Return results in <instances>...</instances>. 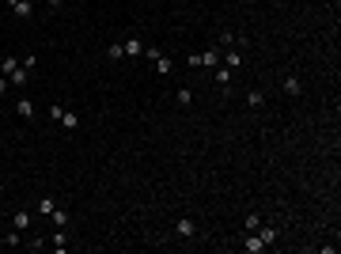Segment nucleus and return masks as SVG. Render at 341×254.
Here are the masks:
<instances>
[{"label":"nucleus","instance_id":"obj_1","mask_svg":"<svg viewBox=\"0 0 341 254\" xmlns=\"http://www.w3.org/2000/svg\"><path fill=\"white\" fill-rule=\"evenodd\" d=\"M220 53H224L220 46H209V50H201V53H197V68H216V65H220Z\"/></svg>","mask_w":341,"mask_h":254},{"label":"nucleus","instance_id":"obj_2","mask_svg":"<svg viewBox=\"0 0 341 254\" xmlns=\"http://www.w3.org/2000/svg\"><path fill=\"white\" fill-rule=\"evenodd\" d=\"M4 4L12 8L15 19H34V4H31V0H4Z\"/></svg>","mask_w":341,"mask_h":254},{"label":"nucleus","instance_id":"obj_3","mask_svg":"<svg viewBox=\"0 0 341 254\" xmlns=\"http://www.w3.org/2000/svg\"><path fill=\"white\" fill-rule=\"evenodd\" d=\"M174 236H178V239H197V220L182 217L178 224H174Z\"/></svg>","mask_w":341,"mask_h":254},{"label":"nucleus","instance_id":"obj_4","mask_svg":"<svg viewBox=\"0 0 341 254\" xmlns=\"http://www.w3.org/2000/svg\"><path fill=\"white\" fill-rule=\"evenodd\" d=\"M57 122H61V129H68V133H72L76 125H80V114H76V110H65V106H61V114H57Z\"/></svg>","mask_w":341,"mask_h":254},{"label":"nucleus","instance_id":"obj_5","mask_svg":"<svg viewBox=\"0 0 341 254\" xmlns=\"http://www.w3.org/2000/svg\"><path fill=\"white\" fill-rule=\"evenodd\" d=\"M243 250H247V254H262V250H266V243H262L258 231H250V236L243 239Z\"/></svg>","mask_w":341,"mask_h":254},{"label":"nucleus","instance_id":"obj_6","mask_svg":"<svg viewBox=\"0 0 341 254\" xmlns=\"http://www.w3.org/2000/svg\"><path fill=\"white\" fill-rule=\"evenodd\" d=\"M220 65H228V68H243V50H224V53H220Z\"/></svg>","mask_w":341,"mask_h":254},{"label":"nucleus","instance_id":"obj_7","mask_svg":"<svg viewBox=\"0 0 341 254\" xmlns=\"http://www.w3.org/2000/svg\"><path fill=\"white\" fill-rule=\"evenodd\" d=\"M212 72H216V84L224 87V95H228V87H231V72H235V68H228V65H216Z\"/></svg>","mask_w":341,"mask_h":254},{"label":"nucleus","instance_id":"obj_8","mask_svg":"<svg viewBox=\"0 0 341 254\" xmlns=\"http://www.w3.org/2000/svg\"><path fill=\"white\" fill-rule=\"evenodd\" d=\"M12 228H15V231H31V212H27V209L12 212Z\"/></svg>","mask_w":341,"mask_h":254},{"label":"nucleus","instance_id":"obj_9","mask_svg":"<svg viewBox=\"0 0 341 254\" xmlns=\"http://www.w3.org/2000/svg\"><path fill=\"white\" fill-rule=\"evenodd\" d=\"M122 50H125V57H141L144 53V42H141V38H125V42H122Z\"/></svg>","mask_w":341,"mask_h":254},{"label":"nucleus","instance_id":"obj_10","mask_svg":"<svg viewBox=\"0 0 341 254\" xmlns=\"http://www.w3.org/2000/svg\"><path fill=\"white\" fill-rule=\"evenodd\" d=\"M235 38H239L235 31H228V27H224V31L216 34V46H220V50H235Z\"/></svg>","mask_w":341,"mask_h":254},{"label":"nucleus","instance_id":"obj_11","mask_svg":"<svg viewBox=\"0 0 341 254\" xmlns=\"http://www.w3.org/2000/svg\"><path fill=\"white\" fill-rule=\"evenodd\" d=\"M50 243H53V250H57V254H65V250H68V236H65V228H57L53 236H50Z\"/></svg>","mask_w":341,"mask_h":254},{"label":"nucleus","instance_id":"obj_12","mask_svg":"<svg viewBox=\"0 0 341 254\" xmlns=\"http://www.w3.org/2000/svg\"><path fill=\"white\" fill-rule=\"evenodd\" d=\"M27 80H31V72H27V68H23V65H19V68H15V72H12V76H8V84H12V87H27Z\"/></svg>","mask_w":341,"mask_h":254},{"label":"nucleus","instance_id":"obj_13","mask_svg":"<svg viewBox=\"0 0 341 254\" xmlns=\"http://www.w3.org/2000/svg\"><path fill=\"white\" fill-rule=\"evenodd\" d=\"M15 114H19V118H31V122H34V103H31V99H15Z\"/></svg>","mask_w":341,"mask_h":254},{"label":"nucleus","instance_id":"obj_14","mask_svg":"<svg viewBox=\"0 0 341 254\" xmlns=\"http://www.w3.org/2000/svg\"><path fill=\"white\" fill-rule=\"evenodd\" d=\"M258 236H262V243H266V247H273V243H277V228H273V224H262Z\"/></svg>","mask_w":341,"mask_h":254},{"label":"nucleus","instance_id":"obj_15","mask_svg":"<svg viewBox=\"0 0 341 254\" xmlns=\"http://www.w3.org/2000/svg\"><path fill=\"white\" fill-rule=\"evenodd\" d=\"M152 65H155V72H159V76H171V68H174V65H171V57H167V53H159V57H155V61H152Z\"/></svg>","mask_w":341,"mask_h":254},{"label":"nucleus","instance_id":"obj_16","mask_svg":"<svg viewBox=\"0 0 341 254\" xmlns=\"http://www.w3.org/2000/svg\"><path fill=\"white\" fill-rule=\"evenodd\" d=\"M299 91H304V84H299V76H285V95H292V99H296Z\"/></svg>","mask_w":341,"mask_h":254},{"label":"nucleus","instance_id":"obj_17","mask_svg":"<svg viewBox=\"0 0 341 254\" xmlns=\"http://www.w3.org/2000/svg\"><path fill=\"white\" fill-rule=\"evenodd\" d=\"M247 106L250 110H262V106H266V95L262 91H247Z\"/></svg>","mask_w":341,"mask_h":254},{"label":"nucleus","instance_id":"obj_18","mask_svg":"<svg viewBox=\"0 0 341 254\" xmlns=\"http://www.w3.org/2000/svg\"><path fill=\"white\" fill-rule=\"evenodd\" d=\"M53 209H57V201L50 198V193H46V198H38V212H42V217H50Z\"/></svg>","mask_w":341,"mask_h":254},{"label":"nucleus","instance_id":"obj_19","mask_svg":"<svg viewBox=\"0 0 341 254\" xmlns=\"http://www.w3.org/2000/svg\"><path fill=\"white\" fill-rule=\"evenodd\" d=\"M174 103H178V106H190V103H193V91H190V87H178V91H174Z\"/></svg>","mask_w":341,"mask_h":254},{"label":"nucleus","instance_id":"obj_20","mask_svg":"<svg viewBox=\"0 0 341 254\" xmlns=\"http://www.w3.org/2000/svg\"><path fill=\"white\" fill-rule=\"evenodd\" d=\"M4 247H23V231H8V236H4Z\"/></svg>","mask_w":341,"mask_h":254},{"label":"nucleus","instance_id":"obj_21","mask_svg":"<svg viewBox=\"0 0 341 254\" xmlns=\"http://www.w3.org/2000/svg\"><path fill=\"white\" fill-rule=\"evenodd\" d=\"M15 68H19V57H4V61H0V72L4 76H12Z\"/></svg>","mask_w":341,"mask_h":254},{"label":"nucleus","instance_id":"obj_22","mask_svg":"<svg viewBox=\"0 0 341 254\" xmlns=\"http://www.w3.org/2000/svg\"><path fill=\"white\" fill-rule=\"evenodd\" d=\"M106 57H110V61H122V57H125L122 42H110V46H106Z\"/></svg>","mask_w":341,"mask_h":254},{"label":"nucleus","instance_id":"obj_23","mask_svg":"<svg viewBox=\"0 0 341 254\" xmlns=\"http://www.w3.org/2000/svg\"><path fill=\"white\" fill-rule=\"evenodd\" d=\"M50 220H53V228H65V224H68V212H65V209H53Z\"/></svg>","mask_w":341,"mask_h":254},{"label":"nucleus","instance_id":"obj_24","mask_svg":"<svg viewBox=\"0 0 341 254\" xmlns=\"http://www.w3.org/2000/svg\"><path fill=\"white\" fill-rule=\"evenodd\" d=\"M262 228V217L258 212H247V231H258Z\"/></svg>","mask_w":341,"mask_h":254},{"label":"nucleus","instance_id":"obj_25","mask_svg":"<svg viewBox=\"0 0 341 254\" xmlns=\"http://www.w3.org/2000/svg\"><path fill=\"white\" fill-rule=\"evenodd\" d=\"M19 65H23L27 72H34V68H38V57H34V53H31V57H19Z\"/></svg>","mask_w":341,"mask_h":254},{"label":"nucleus","instance_id":"obj_26","mask_svg":"<svg viewBox=\"0 0 341 254\" xmlns=\"http://www.w3.org/2000/svg\"><path fill=\"white\" fill-rule=\"evenodd\" d=\"M8 87H12V84H8V76H4V72H0V95H4V91H8Z\"/></svg>","mask_w":341,"mask_h":254},{"label":"nucleus","instance_id":"obj_27","mask_svg":"<svg viewBox=\"0 0 341 254\" xmlns=\"http://www.w3.org/2000/svg\"><path fill=\"white\" fill-rule=\"evenodd\" d=\"M46 4H50V8H61V0H46Z\"/></svg>","mask_w":341,"mask_h":254},{"label":"nucleus","instance_id":"obj_28","mask_svg":"<svg viewBox=\"0 0 341 254\" xmlns=\"http://www.w3.org/2000/svg\"><path fill=\"white\" fill-rule=\"evenodd\" d=\"M0 198H4V186H0Z\"/></svg>","mask_w":341,"mask_h":254}]
</instances>
